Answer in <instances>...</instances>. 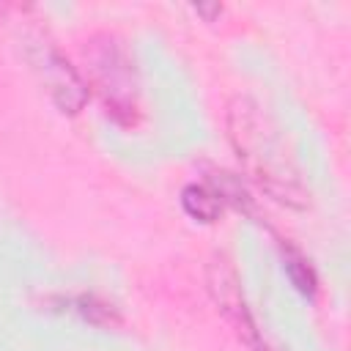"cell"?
I'll use <instances>...</instances> for the list:
<instances>
[{
	"label": "cell",
	"mask_w": 351,
	"mask_h": 351,
	"mask_svg": "<svg viewBox=\"0 0 351 351\" xmlns=\"http://www.w3.org/2000/svg\"><path fill=\"white\" fill-rule=\"evenodd\" d=\"M228 134L230 143L250 170V176L280 203L304 206V186L299 181V170L293 156L285 151V140L277 123L261 112V107L250 99H239L228 112Z\"/></svg>",
	"instance_id": "obj_1"
},
{
	"label": "cell",
	"mask_w": 351,
	"mask_h": 351,
	"mask_svg": "<svg viewBox=\"0 0 351 351\" xmlns=\"http://www.w3.org/2000/svg\"><path fill=\"white\" fill-rule=\"evenodd\" d=\"M85 63L107 118L118 126H134L140 118V85L134 60L123 41L107 33L93 36L85 47Z\"/></svg>",
	"instance_id": "obj_2"
},
{
	"label": "cell",
	"mask_w": 351,
	"mask_h": 351,
	"mask_svg": "<svg viewBox=\"0 0 351 351\" xmlns=\"http://www.w3.org/2000/svg\"><path fill=\"white\" fill-rule=\"evenodd\" d=\"M30 63H33V71L38 74L41 85L47 88L49 99L55 101V107L60 112L74 115L82 110L85 96H88V85L80 80L77 69L63 58V52L55 44L36 41V47L30 52Z\"/></svg>",
	"instance_id": "obj_3"
},
{
	"label": "cell",
	"mask_w": 351,
	"mask_h": 351,
	"mask_svg": "<svg viewBox=\"0 0 351 351\" xmlns=\"http://www.w3.org/2000/svg\"><path fill=\"white\" fill-rule=\"evenodd\" d=\"M208 291H211L219 313L236 329V335L252 351H269V346L261 337V332L255 326V318H252V313H250V307L244 302V293H241V285H239V274L230 266V261H225V258H214L211 261V266H208Z\"/></svg>",
	"instance_id": "obj_4"
},
{
	"label": "cell",
	"mask_w": 351,
	"mask_h": 351,
	"mask_svg": "<svg viewBox=\"0 0 351 351\" xmlns=\"http://www.w3.org/2000/svg\"><path fill=\"white\" fill-rule=\"evenodd\" d=\"M181 206L197 222H217L222 208H225V203L219 200V195L208 184H189V186H184Z\"/></svg>",
	"instance_id": "obj_5"
},
{
	"label": "cell",
	"mask_w": 351,
	"mask_h": 351,
	"mask_svg": "<svg viewBox=\"0 0 351 351\" xmlns=\"http://www.w3.org/2000/svg\"><path fill=\"white\" fill-rule=\"evenodd\" d=\"M282 266H285V274H288V280L293 282V288L299 293H304V296L315 293V288H318L315 271H313L310 261L299 250H293L291 244H282Z\"/></svg>",
	"instance_id": "obj_6"
},
{
	"label": "cell",
	"mask_w": 351,
	"mask_h": 351,
	"mask_svg": "<svg viewBox=\"0 0 351 351\" xmlns=\"http://www.w3.org/2000/svg\"><path fill=\"white\" fill-rule=\"evenodd\" d=\"M77 313H80L85 321L99 324V326L118 321V318L112 315V307L104 304V302H99V299H93V296H80V299H77Z\"/></svg>",
	"instance_id": "obj_7"
}]
</instances>
